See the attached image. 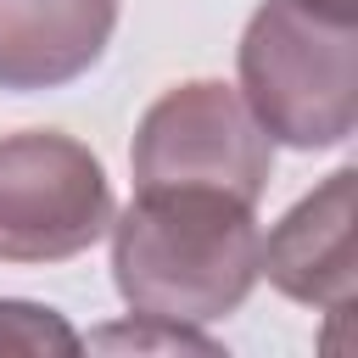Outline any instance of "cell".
<instances>
[{"mask_svg": "<svg viewBox=\"0 0 358 358\" xmlns=\"http://www.w3.org/2000/svg\"><path fill=\"white\" fill-rule=\"evenodd\" d=\"M112 280L134 313L173 324H213L257 285V207L213 185L134 190L112 213Z\"/></svg>", "mask_w": 358, "mask_h": 358, "instance_id": "1", "label": "cell"}, {"mask_svg": "<svg viewBox=\"0 0 358 358\" xmlns=\"http://www.w3.org/2000/svg\"><path fill=\"white\" fill-rule=\"evenodd\" d=\"M241 101L268 140L324 151L358 129V17L263 0L241 34Z\"/></svg>", "mask_w": 358, "mask_h": 358, "instance_id": "2", "label": "cell"}, {"mask_svg": "<svg viewBox=\"0 0 358 358\" xmlns=\"http://www.w3.org/2000/svg\"><path fill=\"white\" fill-rule=\"evenodd\" d=\"M112 224L101 157L56 129L0 140V263H67Z\"/></svg>", "mask_w": 358, "mask_h": 358, "instance_id": "3", "label": "cell"}, {"mask_svg": "<svg viewBox=\"0 0 358 358\" xmlns=\"http://www.w3.org/2000/svg\"><path fill=\"white\" fill-rule=\"evenodd\" d=\"M129 168H134V190L213 185L257 207L268 168H274V140L263 134L241 90L218 78H190L145 106Z\"/></svg>", "mask_w": 358, "mask_h": 358, "instance_id": "4", "label": "cell"}, {"mask_svg": "<svg viewBox=\"0 0 358 358\" xmlns=\"http://www.w3.org/2000/svg\"><path fill=\"white\" fill-rule=\"evenodd\" d=\"M352 196H358V168H336L313 196H302L268 229L257 274H268V285L285 291L291 302H308L324 313H352V291H358Z\"/></svg>", "mask_w": 358, "mask_h": 358, "instance_id": "5", "label": "cell"}, {"mask_svg": "<svg viewBox=\"0 0 358 358\" xmlns=\"http://www.w3.org/2000/svg\"><path fill=\"white\" fill-rule=\"evenodd\" d=\"M117 28V0H0V90H56L90 73Z\"/></svg>", "mask_w": 358, "mask_h": 358, "instance_id": "6", "label": "cell"}, {"mask_svg": "<svg viewBox=\"0 0 358 358\" xmlns=\"http://www.w3.org/2000/svg\"><path fill=\"white\" fill-rule=\"evenodd\" d=\"M0 352H28V358L62 352V358H73V352H84V336H78L56 308L0 296Z\"/></svg>", "mask_w": 358, "mask_h": 358, "instance_id": "7", "label": "cell"}, {"mask_svg": "<svg viewBox=\"0 0 358 358\" xmlns=\"http://www.w3.org/2000/svg\"><path fill=\"white\" fill-rule=\"evenodd\" d=\"M90 347H162V352H218V341H207L196 324H173V319H151V313H134V324H112L101 336H90Z\"/></svg>", "mask_w": 358, "mask_h": 358, "instance_id": "8", "label": "cell"}, {"mask_svg": "<svg viewBox=\"0 0 358 358\" xmlns=\"http://www.w3.org/2000/svg\"><path fill=\"white\" fill-rule=\"evenodd\" d=\"M313 6H330V11H352L358 17V0H313Z\"/></svg>", "mask_w": 358, "mask_h": 358, "instance_id": "9", "label": "cell"}]
</instances>
